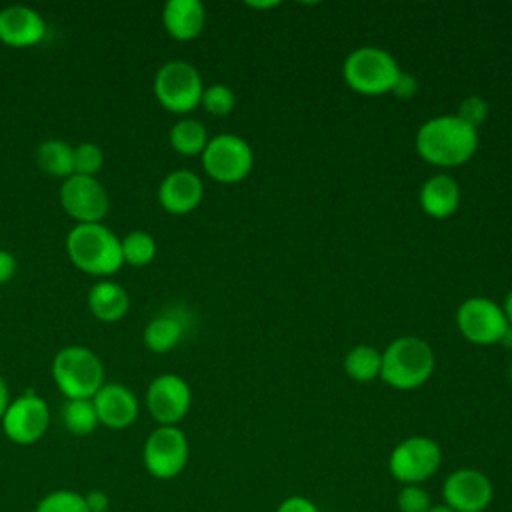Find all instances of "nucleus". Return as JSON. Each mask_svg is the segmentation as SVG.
<instances>
[{
	"label": "nucleus",
	"instance_id": "39448f33",
	"mask_svg": "<svg viewBox=\"0 0 512 512\" xmlns=\"http://www.w3.org/2000/svg\"><path fill=\"white\" fill-rule=\"evenodd\" d=\"M342 74L354 92L380 96L392 90L400 74V66L396 58L384 48L362 46L350 52L342 66Z\"/></svg>",
	"mask_w": 512,
	"mask_h": 512
},
{
	"label": "nucleus",
	"instance_id": "c9c22d12",
	"mask_svg": "<svg viewBox=\"0 0 512 512\" xmlns=\"http://www.w3.org/2000/svg\"><path fill=\"white\" fill-rule=\"evenodd\" d=\"M8 404H10L8 386H6V380L0 376V420H2V416H4V412H6V408H8Z\"/></svg>",
	"mask_w": 512,
	"mask_h": 512
},
{
	"label": "nucleus",
	"instance_id": "9b49d317",
	"mask_svg": "<svg viewBox=\"0 0 512 512\" xmlns=\"http://www.w3.org/2000/svg\"><path fill=\"white\" fill-rule=\"evenodd\" d=\"M60 204L78 224H96L110 210V196L94 176H68L60 186Z\"/></svg>",
	"mask_w": 512,
	"mask_h": 512
},
{
	"label": "nucleus",
	"instance_id": "2f4dec72",
	"mask_svg": "<svg viewBox=\"0 0 512 512\" xmlns=\"http://www.w3.org/2000/svg\"><path fill=\"white\" fill-rule=\"evenodd\" d=\"M418 80H416V76H412V74H408V72H402L400 70V74H398V78H396V82H394V86H392V94L396 96V98H400V100H410V98H414L416 94H418Z\"/></svg>",
	"mask_w": 512,
	"mask_h": 512
},
{
	"label": "nucleus",
	"instance_id": "c85d7f7f",
	"mask_svg": "<svg viewBox=\"0 0 512 512\" xmlns=\"http://www.w3.org/2000/svg\"><path fill=\"white\" fill-rule=\"evenodd\" d=\"M104 164V154L100 146L92 142H82L74 148V174L96 176Z\"/></svg>",
	"mask_w": 512,
	"mask_h": 512
},
{
	"label": "nucleus",
	"instance_id": "f257e3e1",
	"mask_svg": "<svg viewBox=\"0 0 512 512\" xmlns=\"http://www.w3.org/2000/svg\"><path fill=\"white\" fill-rule=\"evenodd\" d=\"M478 148V130L454 116H436L424 122L416 134L418 156L440 168L466 164Z\"/></svg>",
	"mask_w": 512,
	"mask_h": 512
},
{
	"label": "nucleus",
	"instance_id": "7c9ffc66",
	"mask_svg": "<svg viewBox=\"0 0 512 512\" xmlns=\"http://www.w3.org/2000/svg\"><path fill=\"white\" fill-rule=\"evenodd\" d=\"M456 116L474 130H478V126H482L488 118V102L482 96H466L460 102Z\"/></svg>",
	"mask_w": 512,
	"mask_h": 512
},
{
	"label": "nucleus",
	"instance_id": "4c0bfd02",
	"mask_svg": "<svg viewBox=\"0 0 512 512\" xmlns=\"http://www.w3.org/2000/svg\"><path fill=\"white\" fill-rule=\"evenodd\" d=\"M246 6H250V8H260V10H266V8H274V6H278V2H246Z\"/></svg>",
	"mask_w": 512,
	"mask_h": 512
},
{
	"label": "nucleus",
	"instance_id": "473e14b6",
	"mask_svg": "<svg viewBox=\"0 0 512 512\" xmlns=\"http://www.w3.org/2000/svg\"><path fill=\"white\" fill-rule=\"evenodd\" d=\"M276 512H320V508L306 496H288L278 504Z\"/></svg>",
	"mask_w": 512,
	"mask_h": 512
},
{
	"label": "nucleus",
	"instance_id": "ddd939ff",
	"mask_svg": "<svg viewBox=\"0 0 512 512\" xmlns=\"http://www.w3.org/2000/svg\"><path fill=\"white\" fill-rule=\"evenodd\" d=\"M444 506L454 512H484L494 498L492 480L478 468H458L444 478Z\"/></svg>",
	"mask_w": 512,
	"mask_h": 512
},
{
	"label": "nucleus",
	"instance_id": "423d86ee",
	"mask_svg": "<svg viewBox=\"0 0 512 512\" xmlns=\"http://www.w3.org/2000/svg\"><path fill=\"white\" fill-rule=\"evenodd\" d=\"M156 100L174 114L192 112L200 106L204 84L200 72L186 60H170L162 64L154 76Z\"/></svg>",
	"mask_w": 512,
	"mask_h": 512
},
{
	"label": "nucleus",
	"instance_id": "c756f323",
	"mask_svg": "<svg viewBox=\"0 0 512 512\" xmlns=\"http://www.w3.org/2000/svg\"><path fill=\"white\" fill-rule=\"evenodd\" d=\"M396 506L400 512H430L432 498L422 484H406L396 494Z\"/></svg>",
	"mask_w": 512,
	"mask_h": 512
},
{
	"label": "nucleus",
	"instance_id": "393cba45",
	"mask_svg": "<svg viewBox=\"0 0 512 512\" xmlns=\"http://www.w3.org/2000/svg\"><path fill=\"white\" fill-rule=\"evenodd\" d=\"M60 416L66 430L74 436H88L100 424L92 400H68L62 406Z\"/></svg>",
	"mask_w": 512,
	"mask_h": 512
},
{
	"label": "nucleus",
	"instance_id": "f3484780",
	"mask_svg": "<svg viewBox=\"0 0 512 512\" xmlns=\"http://www.w3.org/2000/svg\"><path fill=\"white\" fill-rule=\"evenodd\" d=\"M46 36L44 18L28 6H8L0 10V42L12 48H28Z\"/></svg>",
	"mask_w": 512,
	"mask_h": 512
},
{
	"label": "nucleus",
	"instance_id": "4be33fe9",
	"mask_svg": "<svg viewBox=\"0 0 512 512\" xmlns=\"http://www.w3.org/2000/svg\"><path fill=\"white\" fill-rule=\"evenodd\" d=\"M38 168L54 178H68L74 174V148L58 138H50L36 148Z\"/></svg>",
	"mask_w": 512,
	"mask_h": 512
},
{
	"label": "nucleus",
	"instance_id": "6e6552de",
	"mask_svg": "<svg viewBox=\"0 0 512 512\" xmlns=\"http://www.w3.org/2000/svg\"><path fill=\"white\" fill-rule=\"evenodd\" d=\"M254 164L250 144L236 134H218L208 140L202 152L204 172L222 184H236L244 180Z\"/></svg>",
	"mask_w": 512,
	"mask_h": 512
},
{
	"label": "nucleus",
	"instance_id": "a211bd4d",
	"mask_svg": "<svg viewBox=\"0 0 512 512\" xmlns=\"http://www.w3.org/2000/svg\"><path fill=\"white\" fill-rule=\"evenodd\" d=\"M162 22L174 40H194L202 34L206 24L204 4L198 0H170L162 10Z\"/></svg>",
	"mask_w": 512,
	"mask_h": 512
},
{
	"label": "nucleus",
	"instance_id": "a878e982",
	"mask_svg": "<svg viewBox=\"0 0 512 512\" xmlns=\"http://www.w3.org/2000/svg\"><path fill=\"white\" fill-rule=\"evenodd\" d=\"M122 260L130 266H146L156 256V240L152 234L144 230H132L124 238H120Z\"/></svg>",
	"mask_w": 512,
	"mask_h": 512
},
{
	"label": "nucleus",
	"instance_id": "72a5a7b5",
	"mask_svg": "<svg viewBox=\"0 0 512 512\" xmlns=\"http://www.w3.org/2000/svg\"><path fill=\"white\" fill-rule=\"evenodd\" d=\"M16 272V258L12 252L0 248V284L8 282Z\"/></svg>",
	"mask_w": 512,
	"mask_h": 512
},
{
	"label": "nucleus",
	"instance_id": "dca6fc26",
	"mask_svg": "<svg viewBox=\"0 0 512 512\" xmlns=\"http://www.w3.org/2000/svg\"><path fill=\"white\" fill-rule=\"evenodd\" d=\"M204 184L192 170H174L158 186L160 206L170 214H188L202 202Z\"/></svg>",
	"mask_w": 512,
	"mask_h": 512
},
{
	"label": "nucleus",
	"instance_id": "6ab92c4d",
	"mask_svg": "<svg viewBox=\"0 0 512 512\" xmlns=\"http://www.w3.org/2000/svg\"><path fill=\"white\" fill-rule=\"evenodd\" d=\"M420 208L432 218H448L456 212L460 204V186L448 174H438L428 178L418 194Z\"/></svg>",
	"mask_w": 512,
	"mask_h": 512
},
{
	"label": "nucleus",
	"instance_id": "58836bf2",
	"mask_svg": "<svg viewBox=\"0 0 512 512\" xmlns=\"http://www.w3.org/2000/svg\"><path fill=\"white\" fill-rule=\"evenodd\" d=\"M500 344H502V346H506V348H512V326H508V328H506L504 336L500 338Z\"/></svg>",
	"mask_w": 512,
	"mask_h": 512
},
{
	"label": "nucleus",
	"instance_id": "f704fd0d",
	"mask_svg": "<svg viewBox=\"0 0 512 512\" xmlns=\"http://www.w3.org/2000/svg\"><path fill=\"white\" fill-rule=\"evenodd\" d=\"M84 498H86L90 512H106L108 510V496L104 492H100V490L88 492V494H84Z\"/></svg>",
	"mask_w": 512,
	"mask_h": 512
},
{
	"label": "nucleus",
	"instance_id": "b1692460",
	"mask_svg": "<svg viewBox=\"0 0 512 512\" xmlns=\"http://www.w3.org/2000/svg\"><path fill=\"white\" fill-rule=\"evenodd\" d=\"M170 146L182 156L202 154L208 144L206 128L196 118H182L170 128Z\"/></svg>",
	"mask_w": 512,
	"mask_h": 512
},
{
	"label": "nucleus",
	"instance_id": "1a4fd4ad",
	"mask_svg": "<svg viewBox=\"0 0 512 512\" xmlns=\"http://www.w3.org/2000/svg\"><path fill=\"white\" fill-rule=\"evenodd\" d=\"M188 454V438L178 426H158L144 442L142 462L150 476L172 480L186 468Z\"/></svg>",
	"mask_w": 512,
	"mask_h": 512
},
{
	"label": "nucleus",
	"instance_id": "4468645a",
	"mask_svg": "<svg viewBox=\"0 0 512 512\" xmlns=\"http://www.w3.org/2000/svg\"><path fill=\"white\" fill-rule=\"evenodd\" d=\"M190 406L192 390L178 374H160L146 390V408L160 426H176Z\"/></svg>",
	"mask_w": 512,
	"mask_h": 512
},
{
	"label": "nucleus",
	"instance_id": "e433bc0d",
	"mask_svg": "<svg viewBox=\"0 0 512 512\" xmlns=\"http://www.w3.org/2000/svg\"><path fill=\"white\" fill-rule=\"evenodd\" d=\"M502 312H504V316H506V322H508V326H512V290L506 294V298H504V306H502Z\"/></svg>",
	"mask_w": 512,
	"mask_h": 512
},
{
	"label": "nucleus",
	"instance_id": "20e7f679",
	"mask_svg": "<svg viewBox=\"0 0 512 512\" xmlns=\"http://www.w3.org/2000/svg\"><path fill=\"white\" fill-rule=\"evenodd\" d=\"M52 376L68 400H92L104 384V368L96 352L86 346H66L56 352Z\"/></svg>",
	"mask_w": 512,
	"mask_h": 512
},
{
	"label": "nucleus",
	"instance_id": "aec40b11",
	"mask_svg": "<svg viewBox=\"0 0 512 512\" xmlns=\"http://www.w3.org/2000/svg\"><path fill=\"white\" fill-rule=\"evenodd\" d=\"M88 308L100 322H118L130 308L128 292L112 280L96 282L88 292Z\"/></svg>",
	"mask_w": 512,
	"mask_h": 512
},
{
	"label": "nucleus",
	"instance_id": "7ed1b4c3",
	"mask_svg": "<svg viewBox=\"0 0 512 512\" xmlns=\"http://www.w3.org/2000/svg\"><path fill=\"white\" fill-rule=\"evenodd\" d=\"M434 350L418 336H400L382 352L380 378L396 390L420 388L434 370Z\"/></svg>",
	"mask_w": 512,
	"mask_h": 512
},
{
	"label": "nucleus",
	"instance_id": "0eeeda50",
	"mask_svg": "<svg viewBox=\"0 0 512 512\" xmlns=\"http://www.w3.org/2000/svg\"><path fill=\"white\" fill-rule=\"evenodd\" d=\"M442 464V450L428 436H408L398 442L388 458V470L396 482L422 484L430 480Z\"/></svg>",
	"mask_w": 512,
	"mask_h": 512
},
{
	"label": "nucleus",
	"instance_id": "f8f14e48",
	"mask_svg": "<svg viewBox=\"0 0 512 512\" xmlns=\"http://www.w3.org/2000/svg\"><path fill=\"white\" fill-rule=\"evenodd\" d=\"M0 422H2L4 434L14 444L28 446L38 442L46 434L50 424V410L44 398L28 390L16 400H10Z\"/></svg>",
	"mask_w": 512,
	"mask_h": 512
},
{
	"label": "nucleus",
	"instance_id": "412c9836",
	"mask_svg": "<svg viewBox=\"0 0 512 512\" xmlns=\"http://www.w3.org/2000/svg\"><path fill=\"white\" fill-rule=\"evenodd\" d=\"M186 332L184 320L176 310H166L154 316L144 328V344L156 354H166L182 340Z\"/></svg>",
	"mask_w": 512,
	"mask_h": 512
},
{
	"label": "nucleus",
	"instance_id": "f03ea898",
	"mask_svg": "<svg viewBox=\"0 0 512 512\" xmlns=\"http://www.w3.org/2000/svg\"><path fill=\"white\" fill-rule=\"evenodd\" d=\"M72 264L90 276H110L124 264L120 238L104 224H76L66 236Z\"/></svg>",
	"mask_w": 512,
	"mask_h": 512
},
{
	"label": "nucleus",
	"instance_id": "a19ab883",
	"mask_svg": "<svg viewBox=\"0 0 512 512\" xmlns=\"http://www.w3.org/2000/svg\"><path fill=\"white\" fill-rule=\"evenodd\" d=\"M510 378H512V366H510Z\"/></svg>",
	"mask_w": 512,
	"mask_h": 512
},
{
	"label": "nucleus",
	"instance_id": "2eb2a0df",
	"mask_svg": "<svg viewBox=\"0 0 512 512\" xmlns=\"http://www.w3.org/2000/svg\"><path fill=\"white\" fill-rule=\"evenodd\" d=\"M98 422L112 430H122L134 424L138 418V400L130 388L118 382L102 384V388L92 396Z\"/></svg>",
	"mask_w": 512,
	"mask_h": 512
},
{
	"label": "nucleus",
	"instance_id": "ea45409f",
	"mask_svg": "<svg viewBox=\"0 0 512 512\" xmlns=\"http://www.w3.org/2000/svg\"><path fill=\"white\" fill-rule=\"evenodd\" d=\"M430 512H454V510H450L448 506L440 504V506H432V508H430Z\"/></svg>",
	"mask_w": 512,
	"mask_h": 512
},
{
	"label": "nucleus",
	"instance_id": "5701e85b",
	"mask_svg": "<svg viewBox=\"0 0 512 512\" xmlns=\"http://www.w3.org/2000/svg\"><path fill=\"white\" fill-rule=\"evenodd\" d=\"M382 368V352H378L370 344H358L348 350L344 358V370L354 382H372L380 376Z\"/></svg>",
	"mask_w": 512,
	"mask_h": 512
},
{
	"label": "nucleus",
	"instance_id": "bb28decb",
	"mask_svg": "<svg viewBox=\"0 0 512 512\" xmlns=\"http://www.w3.org/2000/svg\"><path fill=\"white\" fill-rule=\"evenodd\" d=\"M34 512H90L84 494L76 490H52L34 508Z\"/></svg>",
	"mask_w": 512,
	"mask_h": 512
},
{
	"label": "nucleus",
	"instance_id": "9d476101",
	"mask_svg": "<svg viewBox=\"0 0 512 512\" xmlns=\"http://www.w3.org/2000/svg\"><path fill=\"white\" fill-rule=\"evenodd\" d=\"M456 326L468 342L486 346L500 342L508 322L500 304L484 296H474L458 306Z\"/></svg>",
	"mask_w": 512,
	"mask_h": 512
},
{
	"label": "nucleus",
	"instance_id": "cd10ccee",
	"mask_svg": "<svg viewBox=\"0 0 512 512\" xmlns=\"http://www.w3.org/2000/svg\"><path fill=\"white\" fill-rule=\"evenodd\" d=\"M200 104L214 116H226L232 112L236 96L226 84H210L208 88H204Z\"/></svg>",
	"mask_w": 512,
	"mask_h": 512
}]
</instances>
